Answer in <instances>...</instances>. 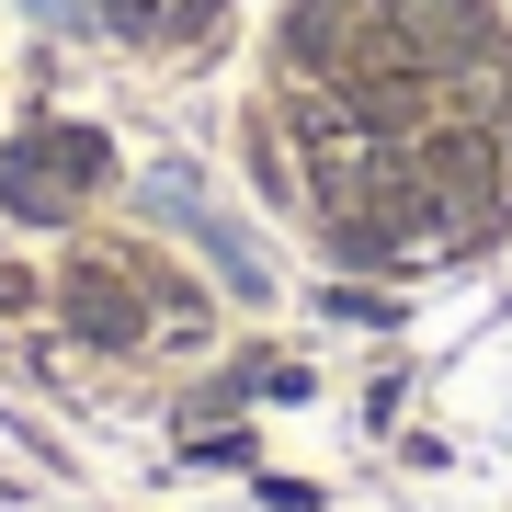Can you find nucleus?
<instances>
[{
	"instance_id": "nucleus-1",
	"label": "nucleus",
	"mask_w": 512,
	"mask_h": 512,
	"mask_svg": "<svg viewBox=\"0 0 512 512\" xmlns=\"http://www.w3.org/2000/svg\"><path fill=\"white\" fill-rule=\"evenodd\" d=\"M92 171H103V137L92 126H46V137H23L12 160H0V194H12V205H69Z\"/></svg>"
},
{
	"instance_id": "nucleus-2",
	"label": "nucleus",
	"mask_w": 512,
	"mask_h": 512,
	"mask_svg": "<svg viewBox=\"0 0 512 512\" xmlns=\"http://www.w3.org/2000/svg\"><path fill=\"white\" fill-rule=\"evenodd\" d=\"M69 319L92 330V342H137V296L114 285V274H80V285H69Z\"/></svg>"
}]
</instances>
